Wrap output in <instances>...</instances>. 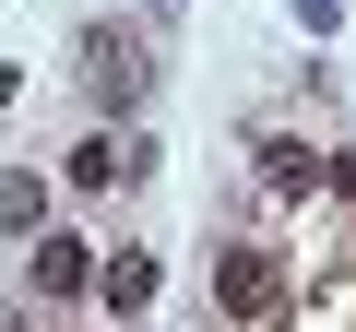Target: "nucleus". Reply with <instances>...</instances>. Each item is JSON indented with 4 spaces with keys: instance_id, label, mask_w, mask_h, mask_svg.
I'll use <instances>...</instances> for the list:
<instances>
[{
    "instance_id": "obj_6",
    "label": "nucleus",
    "mask_w": 356,
    "mask_h": 332,
    "mask_svg": "<svg viewBox=\"0 0 356 332\" xmlns=\"http://www.w3.org/2000/svg\"><path fill=\"white\" fill-rule=\"evenodd\" d=\"M0 226H13V238L48 226V190H36V179H0Z\"/></svg>"
},
{
    "instance_id": "obj_8",
    "label": "nucleus",
    "mask_w": 356,
    "mask_h": 332,
    "mask_svg": "<svg viewBox=\"0 0 356 332\" xmlns=\"http://www.w3.org/2000/svg\"><path fill=\"white\" fill-rule=\"evenodd\" d=\"M332 179H344V190H356V142H344V154H332Z\"/></svg>"
},
{
    "instance_id": "obj_3",
    "label": "nucleus",
    "mask_w": 356,
    "mask_h": 332,
    "mask_svg": "<svg viewBox=\"0 0 356 332\" xmlns=\"http://www.w3.org/2000/svg\"><path fill=\"white\" fill-rule=\"evenodd\" d=\"M36 297H95V249L83 238H36Z\"/></svg>"
},
{
    "instance_id": "obj_4",
    "label": "nucleus",
    "mask_w": 356,
    "mask_h": 332,
    "mask_svg": "<svg viewBox=\"0 0 356 332\" xmlns=\"http://www.w3.org/2000/svg\"><path fill=\"white\" fill-rule=\"evenodd\" d=\"M95 297H107L119 320H143V308H154V261H143V249H119V261H95Z\"/></svg>"
},
{
    "instance_id": "obj_2",
    "label": "nucleus",
    "mask_w": 356,
    "mask_h": 332,
    "mask_svg": "<svg viewBox=\"0 0 356 332\" xmlns=\"http://www.w3.org/2000/svg\"><path fill=\"white\" fill-rule=\"evenodd\" d=\"M214 297H226L238 320H273V308H285V273H273L261 249H214Z\"/></svg>"
},
{
    "instance_id": "obj_1",
    "label": "nucleus",
    "mask_w": 356,
    "mask_h": 332,
    "mask_svg": "<svg viewBox=\"0 0 356 332\" xmlns=\"http://www.w3.org/2000/svg\"><path fill=\"white\" fill-rule=\"evenodd\" d=\"M83 83H95V107H143V36L95 24L83 36Z\"/></svg>"
},
{
    "instance_id": "obj_5",
    "label": "nucleus",
    "mask_w": 356,
    "mask_h": 332,
    "mask_svg": "<svg viewBox=\"0 0 356 332\" xmlns=\"http://www.w3.org/2000/svg\"><path fill=\"white\" fill-rule=\"evenodd\" d=\"M107 179H143V142H107V131H95V142L72 154V190H107Z\"/></svg>"
},
{
    "instance_id": "obj_7",
    "label": "nucleus",
    "mask_w": 356,
    "mask_h": 332,
    "mask_svg": "<svg viewBox=\"0 0 356 332\" xmlns=\"http://www.w3.org/2000/svg\"><path fill=\"white\" fill-rule=\"evenodd\" d=\"M297 24H344V0H297Z\"/></svg>"
}]
</instances>
